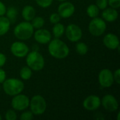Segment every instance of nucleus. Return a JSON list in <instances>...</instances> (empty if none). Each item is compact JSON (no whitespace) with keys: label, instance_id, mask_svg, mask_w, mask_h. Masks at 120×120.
<instances>
[{"label":"nucleus","instance_id":"nucleus-1","mask_svg":"<svg viewBox=\"0 0 120 120\" xmlns=\"http://www.w3.org/2000/svg\"><path fill=\"white\" fill-rule=\"evenodd\" d=\"M48 51L52 57L56 59H64L70 53L68 45L59 38H55L49 41Z\"/></svg>","mask_w":120,"mask_h":120},{"label":"nucleus","instance_id":"nucleus-2","mask_svg":"<svg viewBox=\"0 0 120 120\" xmlns=\"http://www.w3.org/2000/svg\"><path fill=\"white\" fill-rule=\"evenodd\" d=\"M2 84L4 91L10 96H14L21 94L25 89L24 82L17 78L6 79Z\"/></svg>","mask_w":120,"mask_h":120},{"label":"nucleus","instance_id":"nucleus-3","mask_svg":"<svg viewBox=\"0 0 120 120\" xmlns=\"http://www.w3.org/2000/svg\"><path fill=\"white\" fill-rule=\"evenodd\" d=\"M34 27L29 21H23L18 24L14 30L13 34L19 40L25 41L30 39L34 34Z\"/></svg>","mask_w":120,"mask_h":120},{"label":"nucleus","instance_id":"nucleus-4","mask_svg":"<svg viewBox=\"0 0 120 120\" xmlns=\"http://www.w3.org/2000/svg\"><path fill=\"white\" fill-rule=\"evenodd\" d=\"M27 65L33 71H41L45 65V60L43 56L36 51L29 52L26 56Z\"/></svg>","mask_w":120,"mask_h":120},{"label":"nucleus","instance_id":"nucleus-5","mask_svg":"<svg viewBox=\"0 0 120 120\" xmlns=\"http://www.w3.org/2000/svg\"><path fill=\"white\" fill-rule=\"evenodd\" d=\"M30 111L34 115H41L46 110L47 104L45 98L41 95H35L30 100Z\"/></svg>","mask_w":120,"mask_h":120},{"label":"nucleus","instance_id":"nucleus-6","mask_svg":"<svg viewBox=\"0 0 120 120\" xmlns=\"http://www.w3.org/2000/svg\"><path fill=\"white\" fill-rule=\"evenodd\" d=\"M107 28L105 21L101 18L96 17L92 18L89 24V31L94 37H100L103 34Z\"/></svg>","mask_w":120,"mask_h":120},{"label":"nucleus","instance_id":"nucleus-7","mask_svg":"<svg viewBox=\"0 0 120 120\" xmlns=\"http://www.w3.org/2000/svg\"><path fill=\"white\" fill-rule=\"evenodd\" d=\"M11 100V107L14 110L23 111L27 109L30 105V98L27 96L19 94L13 96Z\"/></svg>","mask_w":120,"mask_h":120},{"label":"nucleus","instance_id":"nucleus-8","mask_svg":"<svg viewBox=\"0 0 120 120\" xmlns=\"http://www.w3.org/2000/svg\"><path fill=\"white\" fill-rule=\"evenodd\" d=\"M65 34L67 39L71 42H77L82 37V30L76 24L68 25L65 30Z\"/></svg>","mask_w":120,"mask_h":120},{"label":"nucleus","instance_id":"nucleus-9","mask_svg":"<svg viewBox=\"0 0 120 120\" xmlns=\"http://www.w3.org/2000/svg\"><path fill=\"white\" fill-rule=\"evenodd\" d=\"M98 82L101 87L109 88L114 83L113 73L109 69L105 68L100 71L98 74Z\"/></svg>","mask_w":120,"mask_h":120},{"label":"nucleus","instance_id":"nucleus-10","mask_svg":"<svg viewBox=\"0 0 120 120\" xmlns=\"http://www.w3.org/2000/svg\"><path fill=\"white\" fill-rule=\"evenodd\" d=\"M11 53L17 58H24L30 52L28 46L22 41H15L10 47Z\"/></svg>","mask_w":120,"mask_h":120},{"label":"nucleus","instance_id":"nucleus-11","mask_svg":"<svg viewBox=\"0 0 120 120\" xmlns=\"http://www.w3.org/2000/svg\"><path fill=\"white\" fill-rule=\"evenodd\" d=\"M101 105L108 112H115L119 108V103L116 98L111 95H105L101 100Z\"/></svg>","mask_w":120,"mask_h":120},{"label":"nucleus","instance_id":"nucleus-12","mask_svg":"<svg viewBox=\"0 0 120 120\" xmlns=\"http://www.w3.org/2000/svg\"><path fill=\"white\" fill-rule=\"evenodd\" d=\"M83 107L88 111L96 110L101 105V100L96 95H90L83 101Z\"/></svg>","mask_w":120,"mask_h":120},{"label":"nucleus","instance_id":"nucleus-13","mask_svg":"<svg viewBox=\"0 0 120 120\" xmlns=\"http://www.w3.org/2000/svg\"><path fill=\"white\" fill-rule=\"evenodd\" d=\"M75 12V5L70 1H63L58 7V13L63 18L71 17Z\"/></svg>","mask_w":120,"mask_h":120},{"label":"nucleus","instance_id":"nucleus-14","mask_svg":"<svg viewBox=\"0 0 120 120\" xmlns=\"http://www.w3.org/2000/svg\"><path fill=\"white\" fill-rule=\"evenodd\" d=\"M33 35L35 41L41 44H49V41L52 39L51 33L46 29H37L36 32H34Z\"/></svg>","mask_w":120,"mask_h":120},{"label":"nucleus","instance_id":"nucleus-15","mask_svg":"<svg viewBox=\"0 0 120 120\" xmlns=\"http://www.w3.org/2000/svg\"><path fill=\"white\" fill-rule=\"evenodd\" d=\"M103 41L105 46L110 50H115L120 46L119 38L113 33H108L104 36Z\"/></svg>","mask_w":120,"mask_h":120},{"label":"nucleus","instance_id":"nucleus-16","mask_svg":"<svg viewBox=\"0 0 120 120\" xmlns=\"http://www.w3.org/2000/svg\"><path fill=\"white\" fill-rule=\"evenodd\" d=\"M118 11L117 9L113 8H106L104 10H103L101 16L102 18L107 22H114L118 18Z\"/></svg>","mask_w":120,"mask_h":120},{"label":"nucleus","instance_id":"nucleus-17","mask_svg":"<svg viewBox=\"0 0 120 120\" xmlns=\"http://www.w3.org/2000/svg\"><path fill=\"white\" fill-rule=\"evenodd\" d=\"M22 17L25 21L30 22L36 16V11L32 6L27 5L22 10Z\"/></svg>","mask_w":120,"mask_h":120},{"label":"nucleus","instance_id":"nucleus-18","mask_svg":"<svg viewBox=\"0 0 120 120\" xmlns=\"http://www.w3.org/2000/svg\"><path fill=\"white\" fill-rule=\"evenodd\" d=\"M11 24V22L6 16H0V37L5 35L9 31Z\"/></svg>","mask_w":120,"mask_h":120},{"label":"nucleus","instance_id":"nucleus-19","mask_svg":"<svg viewBox=\"0 0 120 120\" xmlns=\"http://www.w3.org/2000/svg\"><path fill=\"white\" fill-rule=\"evenodd\" d=\"M65 26L60 22L58 23L53 24V26L52 28V32H53V36L56 38L61 37L65 34Z\"/></svg>","mask_w":120,"mask_h":120},{"label":"nucleus","instance_id":"nucleus-20","mask_svg":"<svg viewBox=\"0 0 120 120\" xmlns=\"http://www.w3.org/2000/svg\"><path fill=\"white\" fill-rule=\"evenodd\" d=\"M5 15H6V17L9 20L11 23H14L16 20V18H17V15H18V11L15 7L11 6L8 9H6V12Z\"/></svg>","mask_w":120,"mask_h":120},{"label":"nucleus","instance_id":"nucleus-21","mask_svg":"<svg viewBox=\"0 0 120 120\" xmlns=\"http://www.w3.org/2000/svg\"><path fill=\"white\" fill-rule=\"evenodd\" d=\"M19 75L22 80H28L31 78L32 75V70L27 65L24 66L20 69Z\"/></svg>","mask_w":120,"mask_h":120},{"label":"nucleus","instance_id":"nucleus-22","mask_svg":"<svg viewBox=\"0 0 120 120\" xmlns=\"http://www.w3.org/2000/svg\"><path fill=\"white\" fill-rule=\"evenodd\" d=\"M86 14L91 18L98 17L99 14V8L96 4H90L86 8Z\"/></svg>","mask_w":120,"mask_h":120},{"label":"nucleus","instance_id":"nucleus-23","mask_svg":"<svg viewBox=\"0 0 120 120\" xmlns=\"http://www.w3.org/2000/svg\"><path fill=\"white\" fill-rule=\"evenodd\" d=\"M76 51L80 56H84L89 51V47L84 42H77L76 44Z\"/></svg>","mask_w":120,"mask_h":120},{"label":"nucleus","instance_id":"nucleus-24","mask_svg":"<svg viewBox=\"0 0 120 120\" xmlns=\"http://www.w3.org/2000/svg\"><path fill=\"white\" fill-rule=\"evenodd\" d=\"M32 25L34 27V29H40L42 28V27L44 25L45 21L44 19L41 16H35L32 20Z\"/></svg>","mask_w":120,"mask_h":120},{"label":"nucleus","instance_id":"nucleus-25","mask_svg":"<svg viewBox=\"0 0 120 120\" xmlns=\"http://www.w3.org/2000/svg\"><path fill=\"white\" fill-rule=\"evenodd\" d=\"M5 119L6 120H17V114H16L15 111L12 109L8 110L5 114Z\"/></svg>","mask_w":120,"mask_h":120},{"label":"nucleus","instance_id":"nucleus-26","mask_svg":"<svg viewBox=\"0 0 120 120\" xmlns=\"http://www.w3.org/2000/svg\"><path fill=\"white\" fill-rule=\"evenodd\" d=\"M35 1L39 6L46 8L49 7L52 4L53 0H35Z\"/></svg>","mask_w":120,"mask_h":120},{"label":"nucleus","instance_id":"nucleus-27","mask_svg":"<svg viewBox=\"0 0 120 120\" xmlns=\"http://www.w3.org/2000/svg\"><path fill=\"white\" fill-rule=\"evenodd\" d=\"M61 17L58 13H51L49 16V21L51 24H56L60 21Z\"/></svg>","mask_w":120,"mask_h":120},{"label":"nucleus","instance_id":"nucleus-28","mask_svg":"<svg viewBox=\"0 0 120 120\" xmlns=\"http://www.w3.org/2000/svg\"><path fill=\"white\" fill-rule=\"evenodd\" d=\"M33 113L31 111H25L23 112L20 117L21 120H31L33 119Z\"/></svg>","mask_w":120,"mask_h":120},{"label":"nucleus","instance_id":"nucleus-29","mask_svg":"<svg viewBox=\"0 0 120 120\" xmlns=\"http://www.w3.org/2000/svg\"><path fill=\"white\" fill-rule=\"evenodd\" d=\"M96 5L98 6L99 10H104L108 6V0H96Z\"/></svg>","mask_w":120,"mask_h":120},{"label":"nucleus","instance_id":"nucleus-30","mask_svg":"<svg viewBox=\"0 0 120 120\" xmlns=\"http://www.w3.org/2000/svg\"><path fill=\"white\" fill-rule=\"evenodd\" d=\"M108 2L111 8L118 9L120 7V0H108Z\"/></svg>","mask_w":120,"mask_h":120},{"label":"nucleus","instance_id":"nucleus-31","mask_svg":"<svg viewBox=\"0 0 120 120\" xmlns=\"http://www.w3.org/2000/svg\"><path fill=\"white\" fill-rule=\"evenodd\" d=\"M113 78H114V82H115L117 84H120V69H117L115 72L113 73Z\"/></svg>","mask_w":120,"mask_h":120},{"label":"nucleus","instance_id":"nucleus-32","mask_svg":"<svg viewBox=\"0 0 120 120\" xmlns=\"http://www.w3.org/2000/svg\"><path fill=\"white\" fill-rule=\"evenodd\" d=\"M6 5L0 1V16H3L6 14Z\"/></svg>","mask_w":120,"mask_h":120},{"label":"nucleus","instance_id":"nucleus-33","mask_svg":"<svg viewBox=\"0 0 120 120\" xmlns=\"http://www.w3.org/2000/svg\"><path fill=\"white\" fill-rule=\"evenodd\" d=\"M6 79V72L0 68V84H2Z\"/></svg>","mask_w":120,"mask_h":120},{"label":"nucleus","instance_id":"nucleus-34","mask_svg":"<svg viewBox=\"0 0 120 120\" xmlns=\"http://www.w3.org/2000/svg\"><path fill=\"white\" fill-rule=\"evenodd\" d=\"M6 62V56L0 52V68H2Z\"/></svg>","mask_w":120,"mask_h":120},{"label":"nucleus","instance_id":"nucleus-35","mask_svg":"<svg viewBox=\"0 0 120 120\" xmlns=\"http://www.w3.org/2000/svg\"><path fill=\"white\" fill-rule=\"evenodd\" d=\"M117 120H120V112H118V113H117Z\"/></svg>","mask_w":120,"mask_h":120},{"label":"nucleus","instance_id":"nucleus-36","mask_svg":"<svg viewBox=\"0 0 120 120\" xmlns=\"http://www.w3.org/2000/svg\"><path fill=\"white\" fill-rule=\"evenodd\" d=\"M57 1H58L60 2H63V1H65L66 0H57Z\"/></svg>","mask_w":120,"mask_h":120},{"label":"nucleus","instance_id":"nucleus-37","mask_svg":"<svg viewBox=\"0 0 120 120\" xmlns=\"http://www.w3.org/2000/svg\"><path fill=\"white\" fill-rule=\"evenodd\" d=\"M2 119V117H1V114H0V120Z\"/></svg>","mask_w":120,"mask_h":120},{"label":"nucleus","instance_id":"nucleus-38","mask_svg":"<svg viewBox=\"0 0 120 120\" xmlns=\"http://www.w3.org/2000/svg\"><path fill=\"white\" fill-rule=\"evenodd\" d=\"M0 90H1V86H0Z\"/></svg>","mask_w":120,"mask_h":120}]
</instances>
